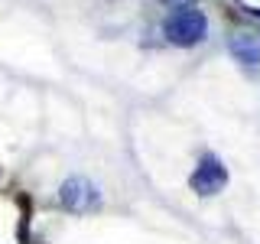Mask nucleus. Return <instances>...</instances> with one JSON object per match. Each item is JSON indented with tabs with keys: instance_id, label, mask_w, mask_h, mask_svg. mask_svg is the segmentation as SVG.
I'll use <instances>...</instances> for the list:
<instances>
[{
	"instance_id": "f257e3e1",
	"label": "nucleus",
	"mask_w": 260,
	"mask_h": 244,
	"mask_svg": "<svg viewBox=\"0 0 260 244\" xmlns=\"http://www.w3.org/2000/svg\"><path fill=\"white\" fill-rule=\"evenodd\" d=\"M162 33H166V39L173 46H199L202 39L208 36V20L202 10H195V7H179L166 16V23H162Z\"/></svg>"
},
{
	"instance_id": "f03ea898",
	"label": "nucleus",
	"mask_w": 260,
	"mask_h": 244,
	"mask_svg": "<svg viewBox=\"0 0 260 244\" xmlns=\"http://www.w3.org/2000/svg\"><path fill=\"white\" fill-rule=\"evenodd\" d=\"M59 205L65 211H75V215H85V211H94L101 205V192H98V186L91 179L85 176H72L62 182L59 189Z\"/></svg>"
},
{
	"instance_id": "7ed1b4c3",
	"label": "nucleus",
	"mask_w": 260,
	"mask_h": 244,
	"mask_svg": "<svg viewBox=\"0 0 260 244\" xmlns=\"http://www.w3.org/2000/svg\"><path fill=\"white\" fill-rule=\"evenodd\" d=\"M189 186H192V192H199V195H215V192H221L224 186H228V169H224V163L218 160L215 153L202 157L199 166H195V173L189 176Z\"/></svg>"
},
{
	"instance_id": "20e7f679",
	"label": "nucleus",
	"mask_w": 260,
	"mask_h": 244,
	"mask_svg": "<svg viewBox=\"0 0 260 244\" xmlns=\"http://www.w3.org/2000/svg\"><path fill=\"white\" fill-rule=\"evenodd\" d=\"M231 55L247 69H257L260 65V36L254 33H234L231 36Z\"/></svg>"
},
{
	"instance_id": "39448f33",
	"label": "nucleus",
	"mask_w": 260,
	"mask_h": 244,
	"mask_svg": "<svg viewBox=\"0 0 260 244\" xmlns=\"http://www.w3.org/2000/svg\"><path fill=\"white\" fill-rule=\"evenodd\" d=\"M250 13H254V16H260V10H250Z\"/></svg>"
},
{
	"instance_id": "423d86ee",
	"label": "nucleus",
	"mask_w": 260,
	"mask_h": 244,
	"mask_svg": "<svg viewBox=\"0 0 260 244\" xmlns=\"http://www.w3.org/2000/svg\"><path fill=\"white\" fill-rule=\"evenodd\" d=\"M173 4H176V0H173Z\"/></svg>"
}]
</instances>
